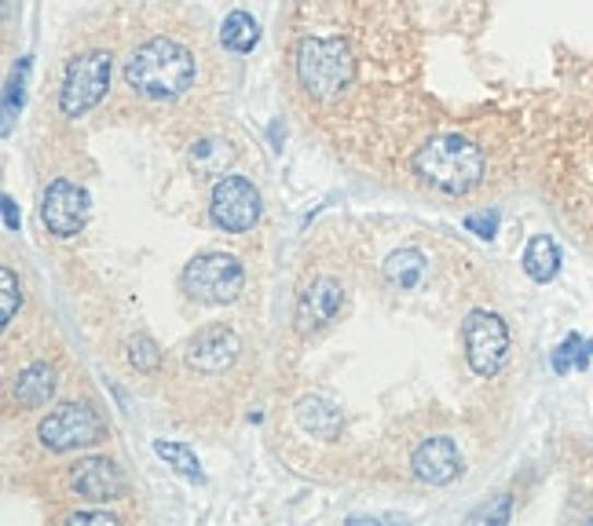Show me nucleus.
Wrapping results in <instances>:
<instances>
[{
  "mask_svg": "<svg viewBox=\"0 0 593 526\" xmlns=\"http://www.w3.org/2000/svg\"><path fill=\"white\" fill-rule=\"evenodd\" d=\"M124 84L143 99H176L194 84V56L173 37H151L124 59Z\"/></svg>",
  "mask_w": 593,
  "mask_h": 526,
  "instance_id": "nucleus-1",
  "label": "nucleus"
},
{
  "mask_svg": "<svg viewBox=\"0 0 593 526\" xmlns=\"http://www.w3.org/2000/svg\"><path fill=\"white\" fill-rule=\"evenodd\" d=\"M414 172L422 176L432 191L462 198L470 194L484 176L481 146L465 135H436L414 154Z\"/></svg>",
  "mask_w": 593,
  "mask_h": 526,
  "instance_id": "nucleus-2",
  "label": "nucleus"
},
{
  "mask_svg": "<svg viewBox=\"0 0 593 526\" xmlns=\"http://www.w3.org/2000/svg\"><path fill=\"white\" fill-rule=\"evenodd\" d=\"M294 70L300 88L316 99H337L356 81V59L341 37H305L294 51Z\"/></svg>",
  "mask_w": 593,
  "mask_h": 526,
  "instance_id": "nucleus-3",
  "label": "nucleus"
},
{
  "mask_svg": "<svg viewBox=\"0 0 593 526\" xmlns=\"http://www.w3.org/2000/svg\"><path fill=\"white\" fill-rule=\"evenodd\" d=\"M180 282L191 300L221 308V303L238 300V292L246 289V267L232 252H202L183 267Z\"/></svg>",
  "mask_w": 593,
  "mask_h": 526,
  "instance_id": "nucleus-4",
  "label": "nucleus"
},
{
  "mask_svg": "<svg viewBox=\"0 0 593 526\" xmlns=\"http://www.w3.org/2000/svg\"><path fill=\"white\" fill-rule=\"evenodd\" d=\"M37 439L40 446L56 450V454H67V450H85L96 446L107 439V425L92 406L85 403H62L37 425Z\"/></svg>",
  "mask_w": 593,
  "mask_h": 526,
  "instance_id": "nucleus-5",
  "label": "nucleus"
},
{
  "mask_svg": "<svg viewBox=\"0 0 593 526\" xmlns=\"http://www.w3.org/2000/svg\"><path fill=\"white\" fill-rule=\"evenodd\" d=\"M110 88V56L107 51H85L67 67L59 92V110L67 118H81L92 107H99Z\"/></svg>",
  "mask_w": 593,
  "mask_h": 526,
  "instance_id": "nucleus-6",
  "label": "nucleus"
},
{
  "mask_svg": "<svg viewBox=\"0 0 593 526\" xmlns=\"http://www.w3.org/2000/svg\"><path fill=\"white\" fill-rule=\"evenodd\" d=\"M465 359L476 376H495L506 366L509 355V330L495 311H470L462 325Z\"/></svg>",
  "mask_w": 593,
  "mask_h": 526,
  "instance_id": "nucleus-7",
  "label": "nucleus"
},
{
  "mask_svg": "<svg viewBox=\"0 0 593 526\" xmlns=\"http://www.w3.org/2000/svg\"><path fill=\"white\" fill-rule=\"evenodd\" d=\"M210 216L227 235H246L260 219V191L246 176H221L210 198Z\"/></svg>",
  "mask_w": 593,
  "mask_h": 526,
  "instance_id": "nucleus-8",
  "label": "nucleus"
},
{
  "mask_svg": "<svg viewBox=\"0 0 593 526\" xmlns=\"http://www.w3.org/2000/svg\"><path fill=\"white\" fill-rule=\"evenodd\" d=\"M92 213V198L85 187L70 183V180H51L40 202V219L56 238H78L88 224Z\"/></svg>",
  "mask_w": 593,
  "mask_h": 526,
  "instance_id": "nucleus-9",
  "label": "nucleus"
},
{
  "mask_svg": "<svg viewBox=\"0 0 593 526\" xmlns=\"http://www.w3.org/2000/svg\"><path fill=\"white\" fill-rule=\"evenodd\" d=\"M242 355V340L232 325H202L191 340L183 344V362L198 373H224L232 370Z\"/></svg>",
  "mask_w": 593,
  "mask_h": 526,
  "instance_id": "nucleus-10",
  "label": "nucleus"
},
{
  "mask_svg": "<svg viewBox=\"0 0 593 526\" xmlns=\"http://www.w3.org/2000/svg\"><path fill=\"white\" fill-rule=\"evenodd\" d=\"M341 308H345V289L334 278H316L311 286L297 297L294 308V322L300 336H311L319 330H327L330 322L337 319Z\"/></svg>",
  "mask_w": 593,
  "mask_h": 526,
  "instance_id": "nucleus-11",
  "label": "nucleus"
},
{
  "mask_svg": "<svg viewBox=\"0 0 593 526\" xmlns=\"http://www.w3.org/2000/svg\"><path fill=\"white\" fill-rule=\"evenodd\" d=\"M67 479H70V490L88 501H118L124 498V490H129L124 471L114 465L110 457H81L78 465H70Z\"/></svg>",
  "mask_w": 593,
  "mask_h": 526,
  "instance_id": "nucleus-12",
  "label": "nucleus"
},
{
  "mask_svg": "<svg viewBox=\"0 0 593 526\" xmlns=\"http://www.w3.org/2000/svg\"><path fill=\"white\" fill-rule=\"evenodd\" d=\"M411 468L414 476L429 482V487H447V482H454L458 471H462V454H458L454 439L436 435V439H425V443L414 450Z\"/></svg>",
  "mask_w": 593,
  "mask_h": 526,
  "instance_id": "nucleus-13",
  "label": "nucleus"
},
{
  "mask_svg": "<svg viewBox=\"0 0 593 526\" xmlns=\"http://www.w3.org/2000/svg\"><path fill=\"white\" fill-rule=\"evenodd\" d=\"M235 143L224 140V135H205V140H198L191 151H187V165H191L194 176H202V180H221L227 168L235 165Z\"/></svg>",
  "mask_w": 593,
  "mask_h": 526,
  "instance_id": "nucleus-14",
  "label": "nucleus"
},
{
  "mask_svg": "<svg viewBox=\"0 0 593 526\" xmlns=\"http://www.w3.org/2000/svg\"><path fill=\"white\" fill-rule=\"evenodd\" d=\"M297 425L300 431H308V435L316 439H337L341 428H345V417H341V409L334 403H327V398H300L297 403Z\"/></svg>",
  "mask_w": 593,
  "mask_h": 526,
  "instance_id": "nucleus-15",
  "label": "nucleus"
},
{
  "mask_svg": "<svg viewBox=\"0 0 593 526\" xmlns=\"http://www.w3.org/2000/svg\"><path fill=\"white\" fill-rule=\"evenodd\" d=\"M425 275H429V260H425V252L422 249H395L389 260H384V282H389L392 289H400V292H411V289H418Z\"/></svg>",
  "mask_w": 593,
  "mask_h": 526,
  "instance_id": "nucleus-16",
  "label": "nucleus"
},
{
  "mask_svg": "<svg viewBox=\"0 0 593 526\" xmlns=\"http://www.w3.org/2000/svg\"><path fill=\"white\" fill-rule=\"evenodd\" d=\"M56 395V370L48 362H34L19 373L15 381V403L23 409H40L48 398Z\"/></svg>",
  "mask_w": 593,
  "mask_h": 526,
  "instance_id": "nucleus-17",
  "label": "nucleus"
},
{
  "mask_svg": "<svg viewBox=\"0 0 593 526\" xmlns=\"http://www.w3.org/2000/svg\"><path fill=\"white\" fill-rule=\"evenodd\" d=\"M524 271H527V278L538 282V286L554 282L557 271H560V249H557V241L549 238V235H535L532 241H527V249H524Z\"/></svg>",
  "mask_w": 593,
  "mask_h": 526,
  "instance_id": "nucleus-18",
  "label": "nucleus"
},
{
  "mask_svg": "<svg viewBox=\"0 0 593 526\" xmlns=\"http://www.w3.org/2000/svg\"><path fill=\"white\" fill-rule=\"evenodd\" d=\"M221 40L227 51H235V56H246V51L257 48L260 40V23L249 12H232L224 19V29H221Z\"/></svg>",
  "mask_w": 593,
  "mask_h": 526,
  "instance_id": "nucleus-19",
  "label": "nucleus"
},
{
  "mask_svg": "<svg viewBox=\"0 0 593 526\" xmlns=\"http://www.w3.org/2000/svg\"><path fill=\"white\" fill-rule=\"evenodd\" d=\"M154 454H158L162 461H169V465H173L176 471H180L183 479H194V482H202V479H205L202 461L194 457V450H191V446L169 443V439H154Z\"/></svg>",
  "mask_w": 593,
  "mask_h": 526,
  "instance_id": "nucleus-20",
  "label": "nucleus"
},
{
  "mask_svg": "<svg viewBox=\"0 0 593 526\" xmlns=\"http://www.w3.org/2000/svg\"><path fill=\"white\" fill-rule=\"evenodd\" d=\"M593 359V340H582L579 333H568L560 347L554 351V370L557 373H571V370H586Z\"/></svg>",
  "mask_w": 593,
  "mask_h": 526,
  "instance_id": "nucleus-21",
  "label": "nucleus"
},
{
  "mask_svg": "<svg viewBox=\"0 0 593 526\" xmlns=\"http://www.w3.org/2000/svg\"><path fill=\"white\" fill-rule=\"evenodd\" d=\"M26 73H29V59H19V67L8 81V99H4V132H12V121L15 113L23 110V99H26Z\"/></svg>",
  "mask_w": 593,
  "mask_h": 526,
  "instance_id": "nucleus-22",
  "label": "nucleus"
},
{
  "mask_svg": "<svg viewBox=\"0 0 593 526\" xmlns=\"http://www.w3.org/2000/svg\"><path fill=\"white\" fill-rule=\"evenodd\" d=\"M129 366L137 373H154L162 366V347L151 336H137V340H129Z\"/></svg>",
  "mask_w": 593,
  "mask_h": 526,
  "instance_id": "nucleus-23",
  "label": "nucleus"
},
{
  "mask_svg": "<svg viewBox=\"0 0 593 526\" xmlns=\"http://www.w3.org/2000/svg\"><path fill=\"white\" fill-rule=\"evenodd\" d=\"M0 289H4V314H0V319H4V325H12L19 308H23V289H19V278L12 267H0Z\"/></svg>",
  "mask_w": 593,
  "mask_h": 526,
  "instance_id": "nucleus-24",
  "label": "nucleus"
},
{
  "mask_svg": "<svg viewBox=\"0 0 593 526\" xmlns=\"http://www.w3.org/2000/svg\"><path fill=\"white\" fill-rule=\"evenodd\" d=\"M509 515H513V498L502 493L495 504H484V509H476L470 515V523H509Z\"/></svg>",
  "mask_w": 593,
  "mask_h": 526,
  "instance_id": "nucleus-25",
  "label": "nucleus"
},
{
  "mask_svg": "<svg viewBox=\"0 0 593 526\" xmlns=\"http://www.w3.org/2000/svg\"><path fill=\"white\" fill-rule=\"evenodd\" d=\"M465 230H473V235H481L491 241L498 235V213H473L465 216Z\"/></svg>",
  "mask_w": 593,
  "mask_h": 526,
  "instance_id": "nucleus-26",
  "label": "nucleus"
},
{
  "mask_svg": "<svg viewBox=\"0 0 593 526\" xmlns=\"http://www.w3.org/2000/svg\"><path fill=\"white\" fill-rule=\"evenodd\" d=\"M67 523H103V526H114V523H121V519L114 512L99 509V512H70Z\"/></svg>",
  "mask_w": 593,
  "mask_h": 526,
  "instance_id": "nucleus-27",
  "label": "nucleus"
},
{
  "mask_svg": "<svg viewBox=\"0 0 593 526\" xmlns=\"http://www.w3.org/2000/svg\"><path fill=\"white\" fill-rule=\"evenodd\" d=\"M4 224H8V230H19V208H15L12 194H4Z\"/></svg>",
  "mask_w": 593,
  "mask_h": 526,
  "instance_id": "nucleus-28",
  "label": "nucleus"
}]
</instances>
